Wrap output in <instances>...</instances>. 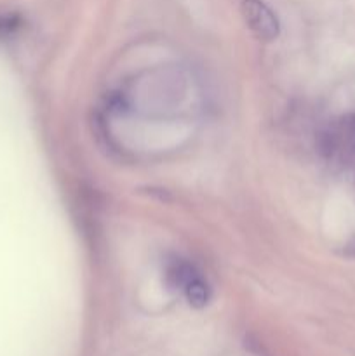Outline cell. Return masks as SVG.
Segmentation results:
<instances>
[{
  "mask_svg": "<svg viewBox=\"0 0 355 356\" xmlns=\"http://www.w3.org/2000/svg\"><path fill=\"white\" fill-rule=\"evenodd\" d=\"M242 16L249 30L261 40H274L278 37V19L274 10L263 0H242Z\"/></svg>",
  "mask_w": 355,
  "mask_h": 356,
  "instance_id": "6da1fadb",
  "label": "cell"
},
{
  "mask_svg": "<svg viewBox=\"0 0 355 356\" xmlns=\"http://www.w3.org/2000/svg\"><path fill=\"white\" fill-rule=\"evenodd\" d=\"M197 277L194 266L184 263L183 259H174L167 264L166 268V282L171 289H183L188 285V282Z\"/></svg>",
  "mask_w": 355,
  "mask_h": 356,
  "instance_id": "7a4b0ae2",
  "label": "cell"
},
{
  "mask_svg": "<svg viewBox=\"0 0 355 356\" xmlns=\"http://www.w3.org/2000/svg\"><path fill=\"white\" fill-rule=\"evenodd\" d=\"M184 294H187L188 302H190L194 308H204L209 302V299H211V289H209V285L197 275L194 280L188 282V285L184 287Z\"/></svg>",
  "mask_w": 355,
  "mask_h": 356,
  "instance_id": "3957f363",
  "label": "cell"
}]
</instances>
